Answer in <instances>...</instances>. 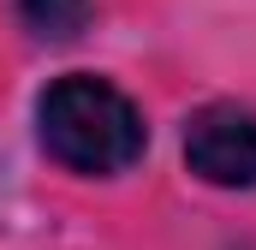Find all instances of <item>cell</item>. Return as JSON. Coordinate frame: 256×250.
Returning a JSON list of instances; mask_svg holds the SVG:
<instances>
[{
  "instance_id": "6da1fadb",
  "label": "cell",
  "mask_w": 256,
  "mask_h": 250,
  "mask_svg": "<svg viewBox=\"0 0 256 250\" xmlns=\"http://www.w3.org/2000/svg\"><path fill=\"white\" fill-rule=\"evenodd\" d=\"M36 125H42V149L72 173H126L131 161H143V143H149L131 96L90 72L48 84Z\"/></svg>"
},
{
  "instance_id": "7a4b0ae2",
  "label": "cell",
  "mask_w": 256,
  "mask_h": 250,
  "mask_svg": "<svg viewBox=\"0 0 256 250\" xmlns=\"http://www.w3.org/2000/svg\"><path fill=\"white\" fill-rule=\"evenodd\" d=\"M185 161L208 185H226V190L256 185V120L244 108H226V102L191 114V125H185Z\"/></svg>"
},
{
  "instance_id": "3957f363",
  "label": "cell",
  "mask_w": 256,
  "mask_h": 250,
  "mask_svg": "<svg viewBox=\"0 0 256 250\" xmlns=\"http://www.w3.org/2000/svg\"><path fill=\"white\" fill-rule=\"evenodd\" d=\"M18 18H24L42 42H72V36L90 30L96 6H90V0H18Z\"/></svg>"
}]
</instances>
